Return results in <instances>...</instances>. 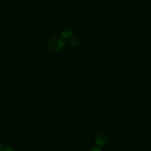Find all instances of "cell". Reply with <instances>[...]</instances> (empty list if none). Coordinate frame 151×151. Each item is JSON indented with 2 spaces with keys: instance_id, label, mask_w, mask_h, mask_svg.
Returning a JSON list of instances; mask_svg holds the SVG:
<instances>
[{
  "instance_id": "2",
  "label": "cell",
  "mask_w": 151,
  "mask_h": 151,
  "mask_svg": "<svg viewBox=\"0 0 151 151\" xmlns=\"http://www.w3.org/2000/svg\"><path fill=\"white\" fill-rule=\"evenodd\" d=\"M107 141H108V137H107V135L104 133H101L100 134H99L98 136L96 137L95 139V144L96 146H98L99 147H103L107 144Z\"/></svg>"
},
{
  "instance_id": "6",
  "label": "cell",
  "mask_w": 151,
  "mask_h": 151,
  "mask_svg": "<svg viewBox=\"0 0 151 151\" xmlns=\"http://www.w3.org/2000/svg\"><path fill=\"white\" fill-rule=\"evenodd\" d=\"M91 151H102L101 150H100L99 148H95V149H93Z\"/></svg>"
},
{
  "instance_id": "5",
  "label": "cell",
  "mask_w": 151,
  "mask_h": 151,
  "mask_svg": "<svg viewBox=\"0 0 151 151\" xmlns=\"http://www.w3.org/2000/svg\"><path fill=\"white\" fill-rule=\"evenodd\" d=\"M2 151H15L12 147L10 146H5L2 149Z\"/></svg>"
},
{
  "instance_id": "3",
  "label": "cell",
  "mask_w": 151,
  "mask_h": 151,
  "mask_svg": "<svg viewBox=\"0 0 151 151\" xmlns=\"http://www.w3.org/2000/svg\"><path fill=\"white\" fill-rule=\"evenodd\" d=\"M73 30L70 26L65 27L61 32L62 38V39H65V40H70L73 36Z\"/></svg>"
},
{
  "instance_id": "4",
  "label": "cell",
  "mask_w": 151,
  "mask_h": 151,
  "mask_svg": "<svg viewBox=\"0 0 151 151\" xmlns=\"http://www.w3.org/2000/svg\"><path fill=\"white\" fill-rule=\"evenodd\" d=\"M69 43L72 47H79V45H80V40H79L77 37H71L70 39Z\"/></svg>"
},
{
  "instance_id": "7",
  "label": "cell",
  "mask_w": 151,
  "mask_h": 151,
  "mask_svg": "<svg viewBox=\"0 0 151 151\" xmlns=\"http://www.w3.org/2000/svg\"><path fill=\"white\" fill-rule=\"evenodd\" d=\"M2 144L0 143V151H2Z\"/></svg>"
},
{
  "instance_id": "1",
  "label": "cell",
  "mask_w": 151,
  "mask_h": 151,
  "mask_svg": "<svg viewBox=\"0 0 151 151\" xmlns=\"http://www.w3.org/2000/svg\"><path fill=\"white\" fill-rule=\"evenodd\" d=\"M47 47H48V48L51 51H61L62 48L65 47L64 39L61 37H57V36L50 38V40H48V42H47Z\"/></svg>"
}]
</instances>
